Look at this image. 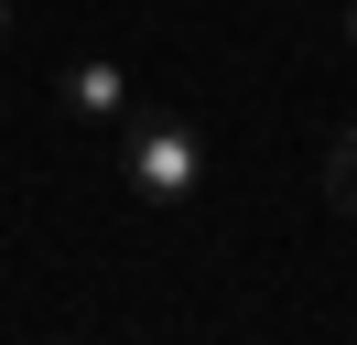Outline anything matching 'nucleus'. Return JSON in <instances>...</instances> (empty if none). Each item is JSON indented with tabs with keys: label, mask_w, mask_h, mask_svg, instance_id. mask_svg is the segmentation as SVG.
<instances>
[{
	"label": "nucleus",
	"mask_w": 357,
	"mask_h": 345,
	"mask_svg": "<svg viewBox=\"0 0 357 345\" xmlns=\"http://www.w3.org/2000/svg\"><path fill=\"white\" fill-rule=\"evenodd\" d=\"M0 33H11V0H0Z\"/></svg>",
	"instance_id": "39448f33"
},
{
	"label": "nucleus",
	"mask_w": 357,
	"mask_h": 345,
	"mask_svg": "<svg viewBox=\"0 0 357 345\" xmlns=\"http://www.w3.org/2000/svg\"><path fill=\"white\" fill-rule=\"evenodd\" d=\"M325 194H335V216H357V129L335 141V162H325Z\"/></svg>",
	"instance_id": "7ed1b4c3"
},
{
	"label": "nucleus",
	"mask_w": 357,
	"mask_h": 345,
	"mask_svg": "<svg viewBox=\"0 0 357 345\" xmlns=\"http://www.w3.org/2000/svg\"><path fill=\"white\" fill-rule=\"evenodd\" d=\"M66 108H76V119H109V129H119V119L141 108V97H130V65H119V54H76V65H66Z\"/></svg>",
	"instance_id": "f03ea898"
},
{
	"label": "nucleus",
	"mask_w": 357,
	"mask_h": 345,
	"mask_svg": "<svg viewBox=\"0 0 357 345\" xmlns=\"http://www.w3.org/2000/svg\"><path fill=\"white\" fill-rule=\"evenodd\" d=\"M119 172H130V194H152V205H184V194L206 184L195 119H174V108H130V119H119Z\"/></svg>",
	"instance_id": "f257e3e1"
},
{
	"label": "nucleus",
	"mask_w": 357,
	"mask_h": 345,
	"mask_svg": "<svg viewBox=\"0 0 357 345\" xmlns=\"http://www.w3.org/2000/svg\"><path fill=\"white\" fill-rule=\"evenodd\" d=\"M347 43H357V0H347Z\"/></svg>",
	"instance_id": "20e7f679"
}]
</instances>
